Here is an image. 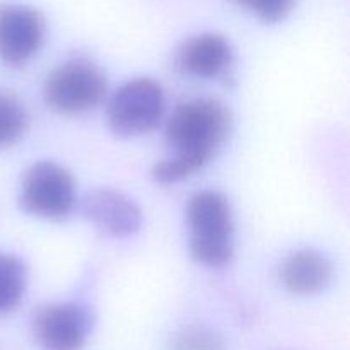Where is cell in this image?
I'll return each mask as SVG.
<instances>
[{
  "mask_svg": "<svg viewBox=\"0 0 350 350\" xmlns=\"http://www.w3.org/2000/svg\"><path fill=\"white\" fill-rule=\"evenodd\" d=\"M280 282L289 293L297 296H313L321 293L332 279V263L328 256L314 248H301L291 253L279 270Z\"/></svg>",
  "mask_w": 350,
  "mask_h": 350,
  "instance_id": "10",
  "label": "cell"
},
{
  "mask_svg": "<svg viewBox=\"0 0 350 350\" xmlns=\"http://www.w3.org/2000/svg\"><path fill=\"white\" fill-rule=\"evenodd\" d=\"M174 64L181 74L190 77L226 82L234 77V50L228 38L217 33L195 34L185 40Z\"/></svg>",
  "mask_w": 350,
  "mask_h": 350,
  "instance_id": "8",
  "label": "cell"
},
{
  "mask_svg": "<svg viewBox=\"0 0 350 350\" xmlns=\"http://www.w3.org/2000/svg\"><path fill=\"white\" fill-rule=\"evenodd\" d=\"M29 115L16 94L0 89V150L16 146L27 132Z\"/></svg>",
  "mask_w": 350,
  "mask_h": 350,
  "instance_id": "12",
  "label": "cell"
},
{
  "mask_svg": "<svg viewBox=\"0 0 350 350\" xmlns=\"http://www.w3.org/2000/svg\"><path fill=\"white\" fill-rule=\"evenodd\" d=\"M236 2L267 24L282 23L296 7V0H236Z\"/></svg>",
  "mask_w": 350,
  "mask_h": 350,
  "instance_id": "14",
  "label": "cell"
},
{
  "mask_svg": "<svg viewBox=\"0 0 350 350\" xmlns=\"http://www.w3.org/2000/svg\"><path fill=\"white\" fill-rule=\"evenodd\" d=\"M173 350H228L219 332L207 325H188L173 337Z\"/></svg>",
  "mask_w": 350,
  "mask_h": 350,
  "instance_id": "13",
  "label": "cell"
},
{
  "mask_svg": "<svg viewBox=\"0 0 350 350\" xmlns=\"http://www.w3.org/2000/svg\"><path fill=\"white\" fill-rule=\"evenodd\" d=\"M108 81L103 68L89 58L75 57L48 74L43 99L60 115H81L103 101Z\"/></svg>",
  "mask_w": 350,
  "mask_h": 350,
  "instance_id": "4",
  "label": "cell"
},
{
  "mask_svg": "<svg viewBox=\"0 0 350 350\" xmlns=\"http://www.w3.org/2000/svg\"><path fill=\"white\" fill-rule=\"evenodd\" d=\"M81 212L101 234L109 238H130L144 224V214L139 205L113 188H96L85 193L81 202Z\"/></svg>",
  "mask_w": 350,
  "mask_h": 350,
  "instance_id": "9",
  "label": "cell"
},
{
  "mask_svg": "<svg viewBox=\"0 0 350 350\" xmlns=\"http://www.w3.org/2000/svg\"><path fill=\"white\" fill-rule=\"evenodd\" d=\"M164 109L163 85L150 77H135L113 92L106 106V120L115 135L130 139L159 129Z\"/></svg>",
  "mask_w": 350,
  "mask_h": 350,
  "instance_id": "3",
  "label": "cell"
},
{
  "mask_svg": "<svg viewBox=\"0 0 350 350\" xmlns=\"http://www.w3.org/2000/svg\"><path fill=\"white\" fill-rule=\"evenodd\" d=\"M46 19L38 9L23 3H0V62L23 67L41 50Z\"/></svg>",
  "mask_w": 350,
  "mask_h": 350,
  "instance_id": "7",
  "label": "cell"
},
{
  "mask_svg": "<svg viewBox=\"0 0 350 350\" xmlns=\"http://www.w3.org/2000/svg\"><path fill=\"white\" fill-rule=\"evenodd\" d=\"M94 311L77 301L51 303L34 314V338L41 350H81L94 328Z\"/></svg>",
  "mask_w": 350,
  "mask_h": 350,
  "instance_id": "6",
  "label": "cell"
},
{
  "mask_svg": "<svg viewBox=\"0 0 350 350\" xmlns=\"http://www.w3.org/2000/svg\"><path fill=\"white\" fill-rule=\"evenodd\" d=\"M77 205L75 180L55 161H40L27 167L21 180L19 207L33 217L65 221Z\"/></svg>",
  "mask_w": 350,
  "mask_h": 350,
  "instance_id": "5",
  "label": "cell"
},
{
  "mask_svg": "<svg viewBox=\"0 0 350 350\" xmlns=\"http://www.w3.org/2000/svg\"><path fill=\"white\" fill-rule=\"evenodd\" d=\"M190 255L207 269H224L234 258V211L222 191L202 190L187 205Z\"/></svg>",
  "mask_w": 350,
  "mask_h": 350,
  "instance_id": "2",
  "label": "cell"
},
{
  "mask_svg": "<svg viewBox=\"0 0 350 350\" xmlns=\"http://www.w3.org/2000/svg\"><path fill=\"white\" fill-rule=\"evenodd\" d=\"M27 270L17 256L0 252V317L12 313L23 301Z\"/></svg>",
  "mask_w": 350,
  "mask_h": 350,
  "instance_id": "11",
  "label": "cell"
},
{
  "mask_svg": "<svg viewBox=\"0 0 350 350\" xmlns=\"http://www.w3.org/2000/svg\"><path fill=\"white\" fill-rule=\"evenodd\" d=\"M232 113L219 99L197 98L180 103L166 125L171 156L154 164L150 176L159 185H174L204 170L228 142Z\"/></svg>",
  "mask_w": 350,
  "mask_h": 350,
  "instance_id": "1",
  "label": "cell"
}]
</instances>
